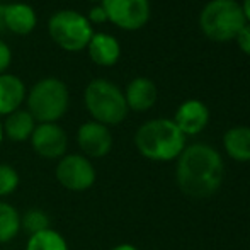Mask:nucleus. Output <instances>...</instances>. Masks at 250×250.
<instances>
[{
    "mask_svg": "<svg viewBox=\"0 0 250 250\" xmlns=\"http://www.w3.org/2000/svg\"><path fill=\"white\" fill-rule=\"evenodd\" d=\"M225 181V162L221 153L206 143L186 145L175 160V182L186 198L209 199Z\"/></svg>",
    "mask_w": 250,
    "mask_h": 250,
    "instance_id": "1",
    "label": "nucleus"
},
{
    "mask_svg": "<svg viewBox=\"0 0 250 250\" xmlns=\"http://www.w3.org/2000/svg\"><path fill=\"white\" fill-rule=\"evenodd\" d=\"M135 146L138 153L148 160L170 162L177 160L186 148V136L172 119H150L136 129Z\"/></svg>",
    "mask_w": 250,
    "mask_h": 250,
    "instance_id": "2",
    "label": "nucleus"
},
{
    "mask_svg": "<svg viewBox=\"0 0 250 250\" xmlns=\"http://www.w3.org/2000/svg\"><path fill=\"white\" fill-rule=\"evenodd\" d=\"M245 24L244 10L237 0H211L199 14L201 31L208 40L216 43L235 40Z\"/></svg>",
    "mask_w": 250,
    "mask_h": 250,
    "instance_id": "3",
    "label": "nucleus"
},
{
    "mask_svg": "<svg viewBox=\"0 0 250 250\" xmlns=\"http://www.w3.org/2000/svg\"><path fill=\"white\" fill-rule=\"evenodd\" d=\"M83 101L94 121L107 128L125 121L129 111L125 92L116 83L104 79H96L87 85Z\"/></svg>",
    "mask_w": 250,
    "mask_h": 250,
    "instance_id": "4",
    "label": "nucleus"
},
{
    "mask_svg": "<svg viewBox=\"0 0 250 250\" xmlns=\"http://www.w3.org/2000/svg\"><path fill=\"white\" fill-rule=\"evenodd\" d=\"M70 94L66 85L55 77L34 83L27 96V112L40 123H56L68 109Z\"/></svg>",
    "mask_w": 250,
    "mask_h": 250,
    "instance_id": "5",
    "label": "nucleus"
},
{
    "mask_svg": "<svg viewBox=\"0 0 250 250\" xmlns=\"http://www.w3.org/2000/svg\"><path fill=\"white\" fill-rule=\"evenodd\" d=\"M51 40L66 51H82L94 36L89 19L77 10H60L48 24Z\"/></svg>",
    "mask_w": 250,
    "mask_h": 250,
    "instance_id": "6",
    "label": "nucleus"
},
{
    "mask_svg": "<svg viewBox=\"0 0 250 250\" xmlns=\"http://www.w3.org/2000/svg\"><path fill=\"white\" fill-rule=\"evenodd\" d=\"M55 175L62 188L73 192L87 191L96 184L97 179L96 167L90 158L80 153H66L65 157L60 158Z\"/></svg>",
    "mask_w": 250,
    "mask_h": 250,
    "instance_id": "7",
    "label": "nucleus"
},
{
    "mask_svg": "<svg viewBox=\"0 0 250 250\" xmlns=\"http://www.w3.org/2000/svg\"><path fill=\"white\" fill-rule=\"evenodd\" d=\"M107 21L125 31H138L150 19V0H102Z\"/></svg>",
    "mask_w": 250,
    "mask_h": 250,
    "instance_id": "8",
    "label": "nucleus"
},
{
    "mask_svg": "<svg viewBox=\"0 0 250 250\" xmlns=\"http://www.w3.org/2000/svg\"><path fill=\"white\" fill-rule=\"evenodd\" d=\"M31 145L40 157L48 160H60L66 155L68 136L65 129L56 123H40L31 135Z\"/></svg>",
    "mask_w": 250,
    "mask_h": 250,
    "instance_id": "9",
    "label": "nucleus"
},
{
    "mask_svg": "<svg viewBox=\"0 0 250 250\" xmlns=\"http://www.w3.org/2000/svg\"><path fill=\"white\" fill-rule=\"evenodd\" d=\"M77 143L87 158H102L112 150V135L107 126L97 121H87L80 125L77 131Z\"/></svg>",
    "mask_w": 250,
    "mask_h": 250,
    "instance_id": "10",
    "label": "nucleus"
},
{
    "mask_svg": "<svg viewBox=\"0 0 250 250\" xmlns=\"http://www.w3.org/2000/svg\"><path fill=\"white\" fill-rule=\"evenodd\" d=\"M172 121L184 136L199 135L209 123V109L203 101L188 99L177 107Z\"/></svg>",
    "mask_w": 250,
    "mask_h": 250,
    "instance_id": "11",
    "label": "nucleus"
},
{
    "mask_svg": "<svg viewBox=\"0 0 250 250\" xmlns=\"http://www.w3.org/2000/svg\"><path fill=\"white\" fill-rule=\"evenodd\" d=\"M125 99L128 109H131V111H150L158 99V89L153 80L146 79V77H136L126 87Z\"/></svg>",
    "mask_w": 250,
    "mask_h": 250,
    "instance_id": "12",
    "label": "nucleus"
},
{
    "mask_svg": "<svg viewBox=\"0 0 250 250\" xmlns=\"http://www.w3.org/2000/svg\"><path fill=\"white\" fill-rule=\"evenodd\" d=\"M3 26L16 34H29L36 27V14L27 3H9L0 7Z\"/></svg>",
    "mask_w": 250,
    "mask_h": 250,
    "instance_id": "13",
    "label": "nucleus"
},
{
    "mask_svg": "<svg viewBox=\"0 0 250 250\" xmlns=\"http://www.w3.org/2000/svg\"><path fill=\"white\" fill-rule=\"evenodd\" d=\"M87 50H89L90 60L101 66L116 65V62L121 56V46L118 40L105 33H94L87 44Z\"/></svg>",
    "mask_w": 250,
    "mask_h": 250,
    "instance_id": "14",
    "label": "nucleus"
},
{
    "mask_svg": "<svg viewBox=\"0 0 250 250\" xmlns=\"http://www.w3.org/2000/svg\"><path fill=\"white\" fill-rule=\"evenodd\" d=\"M26 99V87L16 75H0V116H9L17 111Z\"/></svg>",
    "mask_w": 250,
    "mask_h": 250,
    "instance_id": "15",
    "label": "nucleus"
},
{
    "mask_svg": "<svg viewBox=\"0 0 250 250\" xmlns=\"http://www.w3.org/2000/svg\"><path fill=\"white\" fill-rule=\"evenodd\" d=\"M223 148L235 162H250V126H233L223 135Z\"/></svg>",
    "mask_w": 250,
    "mask_h": 250,
    "instance_id": "16",
    "label": "nucleus"
},
{
    "mask_svg": "<svg viewBox=\"0 0 250 250\" xmlns=\"http://www.w3.org/2000/svg\"><path fill=\"white\" fill-rule=\"evenodd\" d=\"M3 136L10 140V142H17L22 143L26 140H31V135H33L34 128H36V121L34 118L29 114L27 111H17L10 112L5 118V123H3Z\"/></svg>",
    "mask_w": 250,
    "mask_h": 250,
    "instance_id": "17",
    "label": "nucleus"
},
{
    "mask_svg": "<svg viewBox=\"0 0 250 250\" xmlns=\"http://www.w3.org/2000/svg\"><path fill=\"white\" fill-rule=\"evenodd\" d=\"M21 231V214L7 201H0V244L14 240Z\"/></svg>",
    "mask_w": 250,
    "mask_h": 250,
    "instance_id": "18",
    "label": "nucleus"
},
{
    "mask_svg": "<svg viewBox=\"0 0 250 250\" xmlns=\"http://www.w3.org/2000/svg\"><path fill=\"white\" fill-rule=\"evenodd\" d=\"M26 250H70L65 237L56 230H43L27 238Z\"/></svg>",
    "mask_w": 250,
    "mask_h": 250,
    "instance_id": "19",
    "label": "nucleus"
},
{
    "mask_svg": "<svg viewBox=\"0 0 250 250\" xmlns=\"http://www.w3.org/2000/svg\"><path fill=\"white\" fill-rule=\"evenodd\" d=\"M50 216L48 213H44L43 209H38V208H33V209H27L26 213L21 216V230L27 231L31 235L40 233L43 230H48L50 228Z\"/></svg>",
    "mask_w": 250,
    "mask_h": 250,
    "instance_id": "20",
    "label": "nucleus"
},
{
    "mask_svg": "<svg viewBox=\"0 0 250 250\" xmlns=\"http://www.w3.org/2000/svg\"><path fill=\"white\" fill-rule=\"evenodd\" d=\"M19 188V174L9 164H0V198H7Z\"/></svg>",
    "mask_w": 250,
    "mask_h": 250,
    "instance_id": "21",
    "label": "nucleus"
},
{
    "mask_svg": "<svg viewBox=\"0 0 250 250\" xmlns=\"http://www.w3.org/2000/svg\"><path fill=\"white\" fill-rule=\"evenodd\" d=\"M235 41H237L238 48L247 56H250V24H245V26L242 27L240 33L235 38Z\"/></svg>",
    "mask_w": 250,
    "mask_h": 250,
    "instance_id": "22",
    "label": "nucleus"
},
{
    "mask_svg": "<svg viewBox=\"0 0 250 250\" xmlns=\"http://www.w3.org/2000/svg\"><path fill=\"white\" fill-rule=\"evenodd\" d=\"M10 60H12V53H10V48L0 40V75H3L7 68L10 65Z\"/></svg>",
    "mask_w": 250,
    "mask_h": 250,
    "instance_id": "23",
    "label": "nucleus"
},
{
    "mask_svg": "<svg viewBox=\"0 0 250 250\" xmlns=\"http://www.w3.org/2000/svg\"><path fill=\"white\" fill-rule=\"evenodd\" d=\"M92 21V22H97V24H102L107 21V16H105V10L102 9V5H97L94 7L92 10H90L89 14V22Z\"/></svg>",
    "mask_w": 250,
    "mask_h": 250,
    "instance_id": "24",
    "label": "nucleus"
},
{
    "mask_svg": "<svg viewBox=\"0 0 250 250\" xmlns=\"http://www.w3.org/2000/svg\"><path fill=\"white\" fill-rule=\"evenodd\" d=\"M240 5H242V10H244L245 21H247V24H250V0H244Z\"/></svg>",
    "mask_w": 250,
    "mask_h": 250,
    "instance_id": "25",
    "label": "nucleus"
},
{
    "mask_svg": "<svg viewBox=\"0 0 250 250\" xmlns=\"http://www.w3.org/2000/svg\"><path fill=\"white\" fill-rule=\"evenodd\" d=\"M109 250H140V249L133 244H119V245H114V247L109 249Z\"/></svg>",
    "mask_w": 250,
    "mask_h": 250,
    "instance_id": "26",
    "label": "nucleus"
},
{
    "mask_svg": "<svg viewBox=\"0 0 250 250\" xmlns=\"http://www.w3.org/2000/svg\"><path fill=\"white\" fill-rule=\"evenodd\" d=\"M2 142H3V126L0 123V145H2Z\"/></svg>",
    "mask_w": 250,
    "mask_h": 250,
    "instance_id": "27",
    "label": "nucleus"
},
{
    "mask_svg": "<svg viewBox=\"0 0 250 250\" xmlns=\"http://www.w3.org/2000/svg\"><path fill=\"white\" fill-rule=\"evenodd\" d=\"M92 2H102V0H92Z\"/></svg>",
    "mask_w": 250,
    "mask_h": 250,
    "instance_id": "28",
    "label": "nucleus"
}]
</instances>
